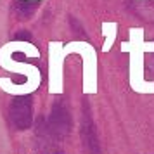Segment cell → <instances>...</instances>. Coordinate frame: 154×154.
<instances>
[{
    "label": "cell",
    "instance_id": "cell-4",
    "mask_svg": "<svg viewBox=\"0 0 154 154\" xmlns=\"http://www.w3.org/2000/svg\"><path fill=\"white\" fill-rule=\"evenodd\" d=\"M64 43H49V94H63V66H64Z\"/></svg>",
    "mask_w": 154,
    "mask_h": 154
},
{
    "label": "cell",
    "instance_id": "cell-2",
    "mask_svg": "<svg viewBox=\"0 0 154 154\" xmlns=\"http://www.w3.org/2000/svg\"><path fill=\"white\" fill-rule=\"evenodd\" d=\"M119 49L130 56L128 80L132 90L137 94H154V82H147L144 78V54L154 52V42L144 40V28L128 29V40H123Z\"/></svg>",
    "mask_w": 154,
    "mask_h": 154
},
{
    "label": "cell",
    "instance_id": "cell-3",
    "mask_svg": "<svg viewBox=\"0 0 154 154\" xmlns=\"http://www.w3.org/2000/svg\"><path fill=\"white\" fill-rule=\"evenodd\" d=\"M64 54H78L83 61V94H97V50L88 42L75 40L64 43Z\"/></svg>",
    "mask_w": 154,
    "mask_h": 154
},
{
    "label": "cell",
    "instance_id": "cell-5",
    "mask_svg": "<svg viewBox=\"0 0 154 154\" xmlns=\"http://www.w3.org/2000/svg\"><path fill=\"white\" fill-rule=\"evenodd\" d=\"M102 36H104L102 52H109L111 47L116 43V36H118V23L116 21H104L102 23Z\"/></svg>",
    "mask_w": 154,
    "mask_h": 154
},
{
    "label": "cell",
    "instance_id": "cell-6",
    "mask_svg": "<svg viewBox=\"0 0 154 154\" xmlns=\"http://www.w3.org/2000/svg\"><path fill=\"white\" fill-rule=\"evenodd\" d=\"M24 2H42V0H24Z\"/></svg>",
    "mask_w": 154,
    "mask_h": 154
},
{
    "label": "cell",
    "instance_id": "cell-1",
    "mask_svg": "<svg viewBox=\"0 0 154 154\" xmlns=\"http://www.w3.org/2000/svg\"><path fill=\"white\" fill-rule=\"evenodd\" d=\"M16 52H21L26 57H33V59H38L40 57V50L29 42L16 40V42L5 43L0 49V66L5 71H12V73H17V75H24L28 80L24 83H12L9 78H0V88L4 92H7V94H11V95H28V94L35 92L40 87V83H42V73L33 64L17 63L14 57H12V54H16Z\"/></svg>",
    "mask_w": 154,
    "mask_h": 154
}]
</instances>
